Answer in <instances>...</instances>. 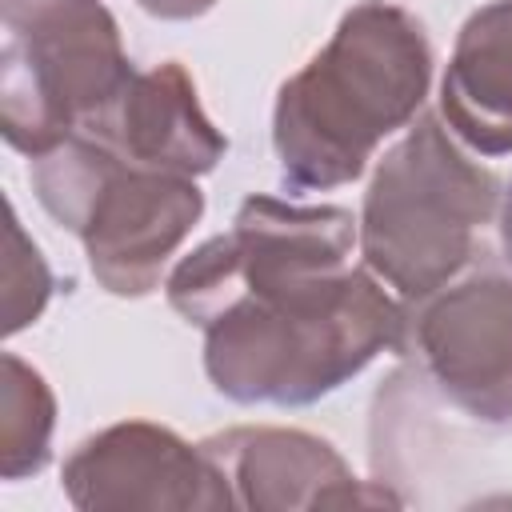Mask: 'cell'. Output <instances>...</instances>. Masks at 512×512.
<instances>
[{
  "label": "cell",
  "instance_id": "5b68a950",
  "mask_svg": "<svg viewBox=\"0 0 512 512\" xmlns=\"http://www.w3.org/2000/svg\"><path fill=\"white\" fill-rule=\"evenodd\" d=\"M132 72L116 16L100 0L8 36L0 52V132L36 160L88 128Z\"/></svg>",
  "mask_w": 512,
  "mask_h": 512
},
{
  "label": "cell",
  "instance_id": "4fadbf2b",
  "mask_svg": "<svg viewBox=\"0 0 512 512\" xmlns=\"http://www.w3.org/2000/svg\"><path fill=\"white\" fill-rule=\"evenodd\" d=\"M84 4H96V0H0V20H4L8 36H20V32L48 24L64 12H76Z\"/></svg>",
  "mask_w": 512,
  "mask_h": 512
},
{
  "label": "cell",
  "instance_id": "ba28073f",
  "mask_svg": "<svg viewBox=\"0 0 512 512\" xmlns=\"http://www.w3.org/2000/svg\"><path fill=\"white\" fill-rule=\"evenodd\" d=\"M232 488L236 508L312 512V508H396V492L356 480L348 460L304 428L244 424L200 440Z\"/></svg>",
  "mask_w": 512,
  "mask_h": 512
},
{
  "label": "cell",
  "instance_id": "8fae6325",
  "mask_svg": "<svg viewBox=\"0 0 512 512\" xmlns=\"http://www.w3.org/2000/svg\"><path fill=\"white\" fill-rule=\"evenodd\" d=\"M56 396L48 380L16 352L0 356V476L24 480L52 460Z\"/></svg>",
  "mask_w": 512,
  "mask_h": 512
},
{
  "label": "cell",
  "instance_id": "277c9868",
  "mask_svg": "<svg viewBox=\"0 0 512 512\" xmlns=\"http://www.w3.org/2000/svg\"><path fill=\"white\" fill-rule=\"evenodd\" d=\"M28 180L40 208L80 236L96 284L124 300L160 288L164 264L204 216L192 176L132 168L92 136H68L36 156Z\"/></svg>",
  "mask_w": 512,
  "mask_h": 512
},
{
  "label": "cell",
  "instance_id": "9a60e30c",
  "mask_svg": "<svg viewBox=\"0 0 512 512\" xmlns=\"http://www.w3.org/2000/svg\"><path fill=\"white\" fill-rule=\"evenodd\" d=\"M500 252H504V264L512 268V184H508L504 204H500Z\"/></svg>",
  "mask_w": 512,
  "mask_h": 512
},
{
  "label": "cell",
  "instance_id": "3957f363",
  "mask_svg": "<svg viewBox=\"0 0 512 512\" xmlns=\"http://www.w3.org/2000/svg\"><path fill=\"white\" fill-rule=\"evenodd\" d=\"M496 208V172L472 160L440 116L424 112L376 160L356 220L360 260L400 304H412L472 264Z\"/></svg>",
  "mask_w": 512,
  "mask_h": 512
},
{
  "label": "cell",
  "instance_id": "7c38bea8",
  "mask_svg": "<svg viewBox=\"0 0 512 512\" xmlns=\"http://www.w3.org/2000/svg\"><path fill=\"white\" fill-rule=\"evenodd\" d=\"M52 296V272L40 248L24 236L16 208L8 204V248H4V332L16 336L20 328L36 324Z\"/></svg>",
  "mask_w": 512,
  "mask_h": 512
},
{
  "label": "cell",
  "instance_id": "5bb4252c",
  "mask_svg": "<svg viewBox=\"0 0 512 512\" xmlns=\"http://www.w3.org/2000/svg\"><path fill=\"white\" fill-rule=\"evenodd\" d=\"M156 20H196L216 8V0H136Z\"/></svg>",
  "mask_w": 512,
  "mask_h": 512
},
{
  "label": "cell",
  "instance_id": "9c48e42d",
  "mask_svg": "<svg viewBox=\"0 0 512 512\" xmlns=\"http://www.w3.org/2000/svg\"><path fill=\"white\" fill-rule=\"evenodd\" d=\"M76 136H92L116 160L148 172L208 176L224 152V132L200 108L196 84L180 60H164L148 72H132L120 96Z\"/></svg>",
  "mask_w": 512,
  "mask_h": 512
},
{
  "label": "cell",
  "instance_id": "7a4b0ae2",
  "mask_svg": "<svg viewBox=\"0 0 512 512\" xmlns=\"http://www.w3.org/2000/svg\"><path fill=\"white\" fill-rule=\"evenodd\" d=\"M428 84L424 24L400 4H352L332 40L276 92L272 148L284 184L300 192L352 184L376 148L420 116Z\"/></svg>",
  "mask_w": 512,
  "mask_h": 512
},
{
  "label": "cell",
  "instance_id": "52a82bcc",
  "mask_svg": "<svg viewBox=\"0 0 512 512\" xmlns=\"http://www.w3.org/2000/svg\"><path fill=\"white\" fill-rule=\"evenodd\" d=\"M80 512H220L232 488L204 444L152 420H120L80 440L60 472Z\"/></svg>",
  "mask_w": 512,
  "mask_h": 512
},
{
  "label": "cell",
  "instance_id": "6da1fadb",
  "mask_svg": "<svg viewBox=\"0 0 512 512\" xmlns=\"http://www.w3.org/2000/svg\"><path fill=\"white\" fill-rule=\"evenodd\" d=\"M356 248L348 208L248 196L228 232L172 268L168 304L204 332L220 396L304 408L396 352L404 304L352 264Z\"/></svg>",
  "mask_w": 512,
  "mask_h": 512
},
{
  "label": "cell",
  "instance_id": "30bf717a",
  "mask_svg": "<svg viewBox=\"0 0 512 512\" xmlns=\"http://www.w3.org/2000/svg\"><path fill=\"white\" fill-rule=\"evenodd\" d=\"M440 120L480 156L512 152V0L476 8L440 80Z\"/></svg>",
  "mask_w": 512,
  "mask_h": 512
},
{
  "label": "cell",
  "instance_id": "8992f818",
  "mask_svg": "<svg viewBox=\"0 0 512 512\" xmlns=\"http://www.w3.org/2000/svg\"><path fill=\"white\" fill-rule=\"evenodd\" d=\"M396 356L460 416L480 424L512 420V276L472 272L412 304Z\"/></svg>",
  "mask_w": 512,
  "mask_h": 512
}]
</instances>
